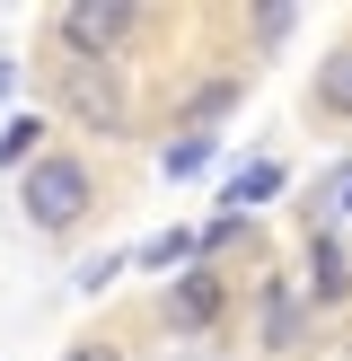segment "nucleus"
<instances>
[{"mask_svg": "<svg viewBox=\"0 0 352 361\" xmlns=\"http://www.w3.org/2000/svg\"><path fill=\"white\" fill-rule=\"evenodd\" d=\"M53 106H62L80 133H97V141H132L123 62H70V53H53Z\"/></svg>", "mask_w": 352, "mask_h": 361, "instance_id": "3", "label": "nucleus"}, {"mask_svg": "<svg viewBox=\"0 0 352 361\" xmlns=\"http://www.w3.org/2000/svg\"><path fill=\"white\" fill-rule=\"evenodd\" d=\"M246 27H256V53H282V44L299 35V9H282V0H273V9H256Z\"/></svg>", "mask_w": 352, "mask_h": 361, "instance_id": "13", "label": "nucleus"}, {"mask_svg": "<svg viewBox=\"0 0 352 361\" xmlns=\"http://www.w3.org/2000/svg\"><path fill=\"white\" fill-rule=\"evenodd\" d=\"M194 256H203V247H194V229H185V221H176V229H158L150 247H132V264H141V274H185Z\"/></svg>", "mask_w": 352, "mask_h": 361, "instance_id": "12", "label": "nucleus"}, {"mask_svg": "<svg viewBox=\"0 0 352 361\" xmlns=\"http://www.w3.org/2000/svg\"><path fill=\"white\" fill-rule=\"evenodd\" d=\"M53 150V115H44V106H18V115L9 123H0V168H27V159H44Z\"/></svg>", "mask_w": 352, "mask_h": 361, "instance_id": "10", "label": "nucleus"}, {"mask_svg": "<svg viewBox=\"0 0 352 361\" xmlns=\"http://www.w3.org/2000/svg\"><path fill=\"white\" fill-rule=\"evenodd\" d=\"M308 123L352 133V35H334V44L317 53V71H308Z\"/></svg>", "mask_w": 352, "mask_h": 361, "instance_id": "7", "label": "nucleus"}, {"mask_svg": "<svg viewBox=\"0 0 352 361\" xmlns=\"http://www.w3.org/2000/svg\"><path fill=\"white\" fill-rule=\"evenodd\" d=\"M264 361H299L317 344V317H308V300H299V282L291 274H264L256 282V335H246Z\"/></svg>", "mask_w": 352, "mask_h": 361, "instance_id": "4", "label": "nucleus"}, {"mask_svg": "<svg viewBox=\"0 0 352 361\" xmlns=\"http://www.w3.org/2000/svg\"><path fill=\"white\" fill-rule=\"evenodd\" d=\"M158 317H168L176 335H211V326L229 317V274H220V264H185V274H168Z\"/></svg>", "mask_w": 352, "mask_h": 361, "instance_id": "5", "label": "nucleus"}, {"mask_svg": "<svg viewBox=\"0 0 352 361\" xmlns=\"http://www.w3.org/2000/svg\"><path fill=\"white\" fill-rule=\"evenodd\" d=\"M211 159H220V141H211V133H168V141H158V176H168V185L203 176Z\"/></svg>", "mask_w": 352, "mask_h": 361, "instance_id": "11", "label": "nucleus"}, {"mask_svg": "<svg viewBox=\"0 0 352 361\" xmlns=\"http://www.w3.org/2000/svg\"><path fill=\"white\" fill-rule=\"evenodd\" d=\"M299 300H308V317H326V309H344L352 300V247L334 238V229H308V256H299Z\"/></svg>", "mask_w": 352, "mask_h": 361, "instance_id": "6", "label": "nucleus"}, {"mask_svg": "<svg viewBox=\"0 0 352 361\" xmlns=\"http://www.w3.org/2000/svg\"><path fill=\"white\" fill-rule=\"evenodd\" d=\"M62 361H132V353H123V335H80V344H62Z\"/></svg>", "mask_w": 352, "mask_h": 361, "instance_id": "15", "label": "nucleus"}, {"mask_svg": "<svg viewBox=\"0 0 352 361\" xmlns=\"http://www.w3.org/2000/svg\"><path fill=\"white\" fill-rule=\"evenodd\" d=\"M18 212H27L35 238H80V229L106 212V168L88 150H62V141H53L44 159L18 168Z\"/></svg>", "mask_w": 352, "mask_h": 361, "instance_id": "1", "label": "nucleus"}, {"mask_svg": "<svg viewBox=\"0 0 352 361\" xmlns=\"http://www.w3.org/2000/svg\"><path fill=\"white\" fill-rule=\"evenodd\" d=\"M115 274H132V247H106V256H88V264H80V274H70V282H80V291L97 300V291H106V282H115Z\"/></svg>", "mask_w": 352, "mask_h": 361, "instance_id": "14", "label": "nucleus"}, {"mask_svg": "<svg viewBox=\"0 0 352 361\" xmlns=\"http://www.w3.org/2000/svg\"><path fill=\"white\" fill-rule=\"evenodd\" d=\"M0 97H18V53H0Z\"/></svg>", "mask_w": 352, "mask_h": 361, "instance_id": "16", "label": "nucleus"}, {"mask_svg": "<svg viewBox=\"0 0 352 361\" xmlns=\"http://www.w3.org/2000/svg\"><path fill=\"white\" fill-rule=\"evenodd\" d=\"M238 106H246V71H220V80H203V88H185V97H176V133H211V141H220V123L229 115H238Z\"/></svg>", "mask_w": 352, "mask_h": 361, "instance_id": "8", "label": "nucleus"}, {"mask_svg": "<svg viewBox=\"0 0 352 361\" xmlns=\"http://www.w3.org/2000/svg\"><path fill=\"white\" fill-rule=\"evenodd\" d=\"M150 27H158V9H132V0H62L44 18L53 53H70V62H123Z\"/></svg>", "mask_w": 352, "mask_h": 361, "instance_id": "2", "label": "nucleus"}, {"mask_svg": "<svg viewBox=\"0 0 352 361\" xmlns=\"http://www.w3.org/2000/svg\"><path fill=\"white\" fill-rule=\"evenodd\" d=\"M282 185H291V168H282V159H246V168H229V176H220V212L256 221V203H273Z\"/></svg>", "mask_w": 352, "mask_h": 361, "instance_id": "9", "label": "nucleus"}]
</instances>
